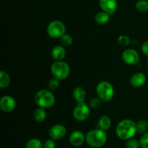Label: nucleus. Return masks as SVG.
<instances>
[{
	"mask_svg": "<svg viewBox=\"0 0 148 148\" xmlns=\"http://www.w3.org/2000/svg\"><path fill=\"white\" fill-rule=\"evenodd\" d=\"M122 60L126 64L136 65L140 62V56L139 52L134 49H127L121 54Z\"/></svg>",
	"mask_w": 148,
	"mask_h": 148,
	"instance_id": "8",
	"label": "nucleus"
},
{
	"mask_svg": "<svg viewBox=\"0 0 148 148\" xmlns=\"http://www.w3.org/2000/svg\"><path fill=\"white\" fill-rule=\"evenodd\" d=\"M141 51L145 56H148V40H146L142 44Z\"/></svg>",
	"mask_w": 148,
	"mask_h": 148,
	"instance_id": "30",
	"label": "nucleus"
},
{
	"mask_svg": "<svg viewBox=\"0 0 148 148\" xmlns=\"http://www.w3.org/2000/svg\"><path fill=\"white\" fill-rule=\"evenodd\" d=\"M46 117H47V113L46 108L38 107L33 112V119L38 123L43 122L46 120Z\"/></svg>",
	"mask_w": 148,
	"mask_h": 148,
	"instance_id": "18",
	"label": "nucleus"
},
{
	"mask_svg": "<svg viewBox=\"0 0 148 148\" xmlns=\"http://www.w3.org/2000/svg\"><path fill=\"white\" fill-rule=\"evenodd\" d=\"M72 96H73L74 99L77 101V103L85 102V99H86L87 96L86 91L82 87H76L73 90Z\"/></svg>",
	"mask_w": 148,
	"mask_h": 148,
	"instance_id": "15",
	"label": "nucleus"
},
{
	"mask_svg": "<svg viewBox=\"0 0 148 148\" xmlns=\"http://www.w3.org/2000/svg\"><path fill=\"white\" fill-rule=\"evenodd\" d=\"M147 68H148V59H147Z\"/></svg>",
	"mask_w": 148,
	"mask_h": 148,
	"instance_id": "31",
	"label": "nucleus"
},
{
	"mask_svg": "<svg viewBox=\"0 0 148 148\" xmlns=\"http://www.w3.org/2000/svg\"><path fill=\"white\" fill-rule=\"evenodd\" d=\"M136 10L142 13H145L148 12V1L147 0H139L136 3Z\"/></svg>",
	"mask_w": 148,
	"mask_h": 148,
	"instance_id": "20",
	"label": "nucleus"
},
{
	"mask_svg": "<svg viewBox=\"0 0 148 148\" xmlns=\"http://www.w3.org/2000/svg\"><path fill=\"white\" fill-rule=\"evenodd\" d=\"M137 132L140 134H144L146 132L148 128V124L145 120H140L137 123Z\"/></svg>",
	"mask_w": 148,
	"mask_h": 148,
	"instance_id": "24",
	"label": "nucleus"
},
{
	"mask_svg": "<svg viewBox=\"0 0 148 148\" xmlns=\"http://www.w3.org/2000/svg\"><path fill=\"white\" fill-rule=\"evenodd\" d=\"M16 107H17V102L12 95H4L0 99V108L4 112H12L15 109Z\"/></svg>",
	"mask_w": 148,
	"mask_h": 148,
	"instance_id": "9",
	"label": "nucleus"
},
{
	"mask_svg": "<svg viewBox=\"0 0 148 148\" xmlns=\"http://www.w3.org/2000/svg\"><path fill=\"white\" fill-rule=\"evenodd\" d=\"M110 19H111V14L106 12L102 11V10L97 12L95 15V23L98 25H101L107 24L109 22Z\"/></svg>",
	"mask_w": 148,
	"mask_h": 148,
	"instance_id": "17",
	"label": "nucleus"
},
{
	"mask_svg": "<svg viewBox=\"0 0 148 148\" xmlns=\"http://www.w3.org/2000/svg\"><path fill=\"white\" fill-rule=\"evenodd\" d=\"M51 73L53 77L62 81L66 79L70 74V66L67 62L62 61H54L51 65Z\"/></svg>",
	"mask_w": 148,
	"mask_h": 148,
	"instance_id": "4",
	"label": "nucleus"
},
{
	"mask_svg": "<svg viewBox=\"0 0 148 148\" xmlns=\"http://www.w3.org/2000/svg\"><path fill=\"white\" fill-rule=\"evenodd\" d=\"M66 47L61 45H56L51 49V57L54 61H62L66 57Z\"/></svg>",
	"mask_w": 148,
	"mask_h": 148,
	"instance_id": "14",
	"label": "nucleus"
},
{
	"mask_svg": "<svg viewBox=\"0 0 148 148\" xmlns=\"http://www.w3.org/2000/svg\"><path fill=\"white\" fill-rule=\"evenodd\" d=\"M59 84H60V80H59L56 78L53 77L50 79L48 82V87L50 89V90L55 91L59 88Z\"/></svg>",
	"mask_w": 148,
	"mask_h": 148,
	"instance_id": "25",
	"label": "nucleus"
},
{
	"mask_svg": "<svg viewBox=\"0 0 148 148\" xmlns=\"http://www.w3.org/2000/svg\"><path fill=\"white\" fill-rule=\"evenodd\" d=\"M25 148H43V143L38 138H32L26 144Z\"/></svg>",
	"mask_w": 148,
	"mask_h": 148,
	"instance_id": "21",
	"label": "nucleus"
},
{
	"mask_svg": "<svg viewBox=\"0 0 148 148\" xmlns=\"http://www.w3.org/2000/svg\"><path fill=\"white\" fill-rule=\"evenodd\" d=\"M43 148H55L56 147L55 140H53V139L51 138L46 140V141L43 143Z\"/></svg>",
	"mask_w": 148,
	"mask_h": 148,
	"instance_id": "29",
	"label": "nucleus"
},
{
	"mask_svg": "<svg viewBox=\"0 0 148 148\" xmlns=\"http://www.w3.org/2000/svg\"><path fill=\"white\" fill-rule=\"evenodd\" d=\"M34 101L38 107L43 108H50L56 103V98L51 90L42 89L38 91L34 96Z\"/></svg>",
	"mask_w": 148,
	"mask_h": 148,
	"instance_id": "3",
	"label": "nucleus"
},
{
	"mask_svg": "<svg viewBox=\"0 0 148 148\" xmlns=\"http://www.w3.org/2000/svg\"><path fill=\"white\" fill-rule=\"evenodd\" d=\"M96 95L103 102L111 101L115 95V90L112 84L108 81H101L98 82L95 88Z\"/></svg>",
	"mask_w": 148,
	"mask_h": 148,
	"instance_id": "5",
	"label": "nucleus"
},
{
	"mask_svg": "<svg viewBox=\"0 0 148 148\" xmlns=\"http://www.w3.org/2000/svg\"><path fill=\"white\" fill-rule=\"evenodd\" d=\"M91 108L85 102L77 103L72 112L74 119L77 121H85L90 115Z\"/></svg>",
	"mask_w": 148,
	"mask_h": 148,
	"instance_id": "7",
	"label": "nucleus"
},
{
	"mask_svg": "<svg viewBox=\"0 0 148 148\" xmlns=\"http://www.w3.org/2000/svg\"><path fill=\"white\" fill-rule=\"evenodd\" d=\"M140 147V140H137V139L132 138L127 140L126 143V147L127 148H139Z\"/></svg>",
	"mask_w": 148,
	"mask_h": 148,
	"instance_id": "27",
	"label": "nucleus"
},
{
	"mask_svg": "<svg viewBox=\"0 0 148 148\" xmlns=\"http://www.w3.org/2000/svg\"><path fill=\"white\" fill-rule=\"evenodd\" d=\"M49 134L50 138L53 140H60L66 136V129L63 124H54L49 130Z\"/></svg>",
	"mask_w": 148,
	"mask_h": 148,
	"instance_id": "10",
	"label": "nucleus"
},
{
	"mask_svg": "<svg viewBox=\"0 0 148 148\" xmlns=\"http://www.w3.org/2000/svg\"><path fill=\"white\" fill-rule=\"evenodd\" d=\"M11 82L10 75L4 70L0 71V88L5 89L8 88Z\"/></svg>",
	"mask_w": 148,
	"mask_h": 148,
	"instance_id": "19",
	"label": "nucleus"
},
{
	"mask_svg": "<svg viewBox=\"0 0 148 148\" xmlns=\"http://www.w3.org/2000/svg\"><path fill=\"white\" fill-rule=\"evenodd\" d=\"M111 124H112V121H111V118L107 115L101 116L97 123L98 128L104 130V131H107L108 130H109L111 127Z\"/></svg>",
	"mask_w": 148,
	"mask_h": 148,
	"instance_id": "16",
	"label": "nucleus"
},
{
	"mask_svg": "<svg viewBox=\"0 0 148 148\" xmlns=\"http://www.w3.org/2000/svg\"><path fill=\"white\" fill-rule=\"evenodd\" d=\"M69 143L74 147H79L85 142V135L79 130L73 131L69 135Z\"/></svg>",
	"mask_w": 148,
	"mask_h": 148,
	"instance_id": "13",
	"label": "nucleus"
},
{
	"mask_svg": "<svg viewBox=\"0 0 148 148\" xmlns=\"http://www.w3.org/2000/svg\"><path fill=\"white\" fill-rule=\"evenodd\" d=\"M116 133L120 140L127 141L130 139L133 138L136 133H137V123L130 119L121 120L117 124Z\"/></svg>",
	"mask_w": 148,
	"mask_h": 148,
	"instance_id": "1",
	"label": "nucleus"
},
{
	"mask_svg": "<svg viewBox=\"0 0 148 148\" xmlns=\"http://www.w3.org/2000/svg\"><path fill=\"white\" fill-rule=\"evenodd\" d=\"M98 4L102 11L106 12L111 15L114 14L118 8L117 0H99Z\"/></svg>",
	"mask_w": 148,
	"mask_h": 148,
	"instance_id": "11",
	"label": "nucleus"
},
{
	"mask_svg": "<svg viewBox=\"0 0 148 148\" xmlns=\"http://www.w3.org/2000/svg\"><path fill=\"white\" fill-rule=\"evenodd\" d=\"M140 143L142 148H148V132L143 134L140 139Z\"/></svg>",
	"mask_w": 148,
	"mask_h": 148,
	"instance_id": "28",
	"label": "nucleus"
},
{
	"mask_svg": "<svg viewBox=\"0 0 148 148\" xmlns=\"http://www.w3.org/2000/svg\"><path fill=\"white\" fill-rule=\"evenodd\" d=\"M147 81V76L142 72H136L132 75L130 78V84L133 88H142Z\"/></svg>",
	"mask_w": 148,
	"mask_h": 148,
	"instance_id": "12",
	"label": "nucleus"
},
{
	"mask_svg": "<svg viewBox=\"0 0 148 148\" xmlns=\"http://www.w3.org/2000/svg\"><path fill=\"white\" fill-rule=\"evenodd\" d=\"M66 25L62 20H54L51 21L46 27V32L51 38H61L66 33Z\"/></svg>",
	"mask_w": 148,
	"mask_h": 148,
	"instance_id": "6",
	"label": "nucleus"
},
{
	"mask_svg": "<svg viewBox=\"0 0 148 148\" xmlns=\"http://www.w3.org/2000/svg\"><path fill=\"white\" fill-rule=\"evenodd\" d=\"M108 139L106 132L101 129H95L88 132L85 135V142L92 147H101L106 144Z\"/></svg>",
	"mask_w": 148,
	"mask_h": 148,
	"instance_id": "2",
	"label": "nucleus"
},
{
	"mask_svg": "<svg viewBox=\"0 0 148 148\" xmlns=\"http://www.w3.org/2000/svg\"><path fill=\"white\" fill-rule=\"evenodd\" d=\"M60 43L64 47H69V46H72V44L73 43V38L69 34L65 33L60 38Z\"/></svg>",
	"mask_w": 148,
	"mask_h": 148,
	"instance_id": "22",
	"label": "nucleus"
},
{
	"mask_svg": "<svg viewBox=\"0 0 148 148\" xmlns=\"http://www.w3.org/2000/svg\"><path fill=\"white\" fill-rule=\"evenodd\" d=\"M117 42H118V43L120 46L126 47V46H128L130 44L131 39L127 35H121L117 38Z\"/></svg>",
	"mask_w": 148,
	"mask_h": 148,
	"instance_id": "23",
	"label": "nucleus"
},
{
	"mask_svg": "<svg viewBox=\"0 0 148 148\" xmlns=\"http://www.w3.org/2000/svg\"><path fill=\"white\" fill-rule=\"evenodd\" d=\"M103 101L98 98V96L95 97V98H92V99L89 102V106L91 108V109H98V108H100V106H101V103H102Z\"/></svg>",
	"mask_w": 148,
	"mask_h": 148,
	"instance_id": "26",
	"label": "nucleus"
}]
</instances>
